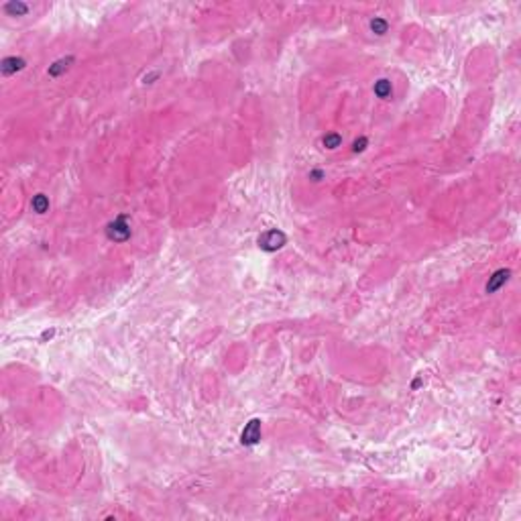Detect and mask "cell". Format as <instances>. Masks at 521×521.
Here are the masks:
<instances>
[{
	"label": "cell",
	"instance_id": "12",
	"mask_svg": "<svg viewBox=\"0 0 521 521\" xmlns=\"http://www.w3.org/2000/svg\"><path fill=\"white\" fill-rule=\"evenodd\" d=\"M366 143H368V141H366V137L356 139V141L352 143V151H354V153H362V151L366 149Z\"/></svg>",
	"mask_w": 521,
	"mask_h": 521
},
{
	"label": "cell",
	"instance_id": "13",
	"mask_svg": "<svg viewBox=\"0 0 521 521\" xmlns=\"http://www.w3.org/2000/svg\"><path fill=\"white\" fill-rule=\"evenodd\" d=\"M322 175H324L322 171H312V173H310V177H312L314 181H320V177H322Z\"/></svg>",
	"mask_w": 521,
	"mask_h": 521
},
{
	"label": "cell",
	"instance_id": "10",
	"mask_svg": "<svg viewBox=\"0 0 521 521\" xmlns=\"http://www.w3.org/2000/svg\"><path fill=\"white\" fill-rule=\"evenodd\" d=\"M370 31H373L375 35L383 37V35L389 31V23H387L385 19H381V17H375V19L370 21Z\"/></svg>",
	"mask_w": 521,
	"mask_h": 521
},
{
	"label": "cell",
	"instance_id": "8",
	"mask_svg": "<svg viewBox=\"0 0 521 521\" xmlns=\"http://www.w3.org/2000/svg\"><path fill=\"white\" fill-rule=\"evenodd\" d=\"M31 208H33V212H37V214H45V212H49V198H47L45 194H37V196H33V200H31Z\"/></svg>",
	"mask_w": 521,
	"mask_h": 521
},
{
	"label": "cell",
	"instance_id": "2",
	"mask_svg": "<svg viewBox=\"0 0 521 521\" xmlns=\"http://www.w3.org/2000/svg\"><path fill=\"white\" fill-rule=\"evenodd\" d=\"M106 234H108V238L114 240V242H124V240H128V238H130V226H128V222H126V216L122 214V216H118L114 222H110L108 228H106Z\"/></svg>",
	"mask_w": 521,
	"mask_h": 521
},
{
	"label": "cell",
	"instance_id": "3",
	"mask_svg": "<svg viewBox=\"0 0 521 521\" xmlns=\"http://www.w3.org/2000/svg\"><path fill=\"white\" fill-rule=\"evenodd\" d=\"M260 440V420H250L246 426H244V430H242V434H240V442L244 444V446H254L256 442Z\"/></svg>",
	"mask_w": 521,
	"mask_h": 521
},
{
	"label": "cell",
	"instance_id": "11",
	"mask_svg": "<svg viewBox=\"0 0 521 521\" xmlns=\"http://www.w3.org/2000/svg\"><path fill=\"white\" fill-rule=\"evenodd\" d=\"M322 145H324L326 149L334 151V149H338V147L342 145V137H340L338 133H328V135L322 139Z\"/></svg>",
	"mask_w": 521,
	"mask_h": 521
},
{
	"label": "cell",
	"instance_id": "6",
	"mask_svg": "<svg viewBox=\"0 0 521 521\" xmlns=\"http://www.w3.org/2000/svg\"><path fill=\"white\" fill-rule=\"evenodd\" d=\"M71 63H73V57L71 55H67V57H61V59H57L53 65H49V69H47V73L51 76V78H59V76H63L69 67H71Z\"/></svg>",
	"mask_w": 521,
	"mask_h": 521
},
{
	"label": "cell",
	"instance_id": "7",
	"mask_svg": "<svg viewBox=\"0 0 521 521\" xmlns=\"http://www.w3.org/2000/svg\"><path fill=\"white\" fill-rule=\"evenodd\" d=\"M373 90H375L377 98H381V100H389L391 96H393V86H391L389 80H379V82H375Z\"/></svg>",
	"mask_w": 521,
	"mask_h": 521
},
{
	"label": "cell",
	"instance_id": "9",
	"mask_svg": "<svg viewBox=\"0 0 521 521\" xmlns=\"http://www.w3.org/2000/svg\"><path fill=\"white\" fill-rule=\"evenodd\" d=\"M5 13H9L11 17H25L27 13H29V5H25V3H7L5 5Z\"/></svg>",
	"mask_w": 521,
	"mask_h": 521
},
{
	"label": "cell",
	"instance_id": "4",
	"mask_svg": "<svg viewBox=\"0 0 521 521\" xmlns=\"http://www.w3.org/2000/svg\"><path fill=\"white\" fill-rule=\"evenodd\" d=\"M509 279H511V271H509V269H499V271H495V273L489 277L485 291H487V293H495V291H499Z\"/></svg>",
	"mask_w": 521,
	"mask_h": 521
},
{
	"label": "cell",
	"instance_id": "5",
	"mask_svg": "<svg viewBox=\"0 0 521 521\" xmlns=\"http://www.w3.org/2000/svg\"><path fill=\"white\" fill-rule=\"evenodd\" d=\"M25 65L27 63L23 57H5L3 63H0V71H3V76H13L17 71H23Z\"/></svg>",
	"mask_w": 521,
	"mask_h": 521
},
{
	"label": "cell",
	"instance_id": "1",
	"mask_svg": "<svg viewBox=\"0 0 521 521\" xmlns=\"http://www.w3.org/2000/svg\"><path fill=\"white\" fill-rule=\"evenodd\" d=\"M285 242H287V236H285L281 230H277V228L267 230L265 234H260V236H258V246L263 248V250H267V252H275V250H279Z\"/></svg>",
	"mask_w": 521,
	"mask_h": 521
}]
</instances>
